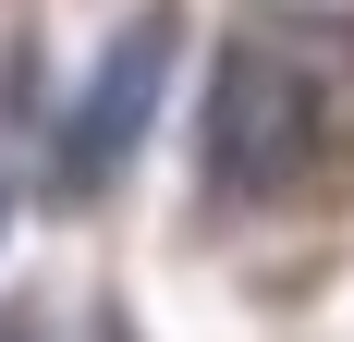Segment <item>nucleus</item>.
Listing matches in <instances>:
<instances>
[{
  "label": "nucleus",
  "mask_w": 354,
  "mask_h": 342,
  "mask_svg": "<svg viewBox=\"0 0 354 342\" xmlns=\"http://www.w3.org/2000/svg\"><path fill=\"white\" fill-rule=\"evenodd\" d=\"M171 0H147L135 25L98 49V73H86V98H73V123H62V196H98L110 171L147 147V110H159V86H171Z\"/></svg>",
  "instance_id": "nucleus-2"
},
{
  "label": "nucleus",
  "mask_w": 354,
  "mask_h": 342,
  "mask_svg": "<svg viewBox=\"0 0 354 342\" xmlns=\"http://www.w3.org/2000/svg\"><path fill=\"white\" fill-rule=\"evenodd\" d=\"M318 159V73L281 62L269 37H232L208 73V123H196V183L208 196H281Z\"/></svg>",
  "instance_id": "nucleus-1"
},
{
  "label": "nucleus",
  "mask_w": 354,
  "mask_h": 342,
  "mask_svg": "<svg viewBox=\"0 0 354 342\" xmlns=\"http://www.w3.org/2000/svg\"><path fill=\"white\" fill-rule=\"evenodd\" d=\"M0 220H12V208H0Z\"/></svg>",
  "instance_id": "nucleus-3"
}]
</instances>
